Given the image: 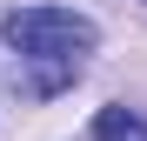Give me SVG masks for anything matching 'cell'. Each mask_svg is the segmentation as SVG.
I'll return each mask as SVG.
<instances>
[{"mask_svg": "<svg viewBox=\"0 0 147 141\" xmlns=\"http://www.w3.org/2000/svg\"><path fill=\"white\" fill-rule=\"evenodd\" d=\"M7 40H13L27 61L80 67V54L100 40V27H94L87 14H67V7H27V14H7Z\"/></svg>", "mask_w": 147, "mask_h": 141, "instance_id": "obj_1", "label": "cell"}, {"mask_svg": "<svg viewBox=\"0 0 147 141\" xmlns=\"http://www.w3.org/2000/svg\"><path fill=\"white\" fill-rule=\"evenodd\" d=\"M94 141H147V121L127 108H100L94 114Z\"/></svg>", "mask_w": 147, "mask_h": 141, "instance_id": "obj_2", "label": "cell"}]
</instances>
